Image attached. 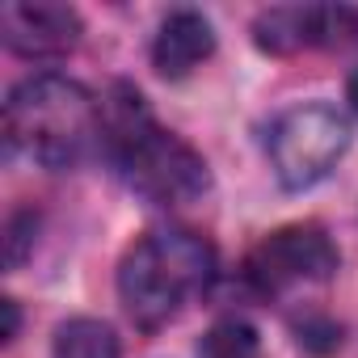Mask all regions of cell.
Here are the masks:
<instances>
[{
    "label": "cell",
    "mask_w": 358,
    "mask_h": 358,
    "mask_svg": "<svg viewBox=\"0 0 358 358\" xmlns=\"http://www.w3.org/2000/svg\"><path fill=\"white\" fill-rule=\"evenodd\" d=\"M101 152L135 194L160 207L194 203L211 186L207 160L182 135L164 131L131 85H114L101 101Z\"/></svg>",
    "instance_id": "obj_1"
},
{
    "label": "cell",
    "mask_w": 358,
    "mask_h": 358,
    "mask_svg": "<svg viewBox=\"0 0 358 358\" xmlns=\"http://www.w3.org/2000/svg\"><path fill=\"white\" fill-rule=\"evenodd\" d=\"M215 282V249L194 228H152L118 262V299L135 329L156 333Z\"/></svg>",
    "instance_id": "obj_2"
},
{
    "label": "cell",
    "mask_w": 358,
    "mask_h": 358,
    "mask_svg": "<svg viewBox=\"0 0 358 358\" xmlns=\"http://www.w3.org/2000/svg\"><path fill=\"white\" fill-rule=\"evenodd\" d=\"M5 143L43 169H76L101 143V106L80 80L30 76L5 101Z\"/></svg>",
    "instance_id": "obj_3"
},
{
    "label": "cell",
    "mask_w": 358,
    "mask_h": 358,
    "mask_svg": "<svg viewBox=\"0 0 358 358\" xmlns=\"http://www.w3.org/2000/svg\"><path fill=\"white\" fill-rule=\"evenodd\" d=\"M345 148H350V122L324 101L287 110L266 139L270 164L287 190H308L320 177H329L345 156Z\"/></svg>",
    "instance_id": "obj_4"
},
{
    "label": "cell",
    "mask_w": 358,
    "mask_h": 358,
    "mask_svg": "<svg viewBox=\"0 0 358 358\" xmlns=\"http://www.w3.org/2000/svg\"><path fill=\"white\" fill-rule=\"evenodd\" d=\"M337 274V249L320 224H291L270 232L245 257V278L262 295H282L303 282H329Z\"/></svg>",
    "instance_id": "obj_5"
},
{
    "label": "cell",
    "mask_w": 358,
    "mask_h": 358,
    "mask_svg": "<svg viewBox=\"0 0 358 358\" xmlns=\"http://www.w3.org/2000/svg\"><path fill=\"white\" fill-rule=\"evenodd\" d=\"M358 34V13L345 5H278L257 13L253 43L270 55H299L312 47H337Z\"/></svg>",
    "instance_id": "obj_6"
},
{
    "label": "cell",
    "mask_w": 358,
    "mask_h": 358,
    "mask_svg": "<svg viewBox=\"0 0 358 358\" xmlns=\"http://www.w3.org/2000/svg\"><path fill=\"white\" fill-rule=\"evenodd\" d=\"M85 34V22L72 5L51 0H9L0 9V38L22 59H64L76 51Z\"/></svg>",
    "instance_id": "obj_7"
},
{
    "label": "cell",
    "mask_w": 358,
    "mask_h": 358,
    "mask_svg": "<svg viewBox=\"0 0 358 358\" xmlns=\"http://www.w3.org/2000/svg\"><path fill=\"white\" fill-rule=\"evenodd\" d=\"M215 51V30L203 13L194 9H173L160 22V34L152 43V68L164 80H182L190 76L203 59H211Z\"/></svg>",
    "instance_id": "obj_8"
},
{
    "label": "cell",
    "mask_w": 358,
    "mask_h": 358,
    "mask_svg": "<svg viewBox=\"0 0 358 358\" xmlns=\"http://www.w3.org/2000/svg\"><path fill=\"white\" fill-rule=\"evenodd\" d=\"M118 337L106 320H93V316H76V320H64L55 329V345H51V358H118Z\"/></svg>",
    "instance_id": "obj_9"
},
{
    "label": "cell",
    "mask_w": 358,
    "mask_h": 358,
    "mask_svg": "<svg viewBox=\"0 0 358 358\" xmlns=\"http://www.w3.org/2000/svg\"><path fill=\"white\" fill-rule=\"evenodd\" d=\"M199 358H262V337L245 320H215L199 341Z\"/></svg>",
    "instance_id": "obj_10"
},
{
    "label": "cell",
    "mask_w": 358,
    "mask_h": 358,
    "mask_svg": "<svg viewBox=\"0 0 358 358\" xmlns=\"http://www.w3.org/2000/svg\"><path fill=\"white\" fill-rule=\"evenodd\" d=\"M34 228H38V215L34 211H13L9 224H5V266L17 270L34 245Z\"/></svg>",
    "instance_id": "obj_11"
},
{
    "label": "cell",
    "mask_w": 358,
    "mask_h": 358,
    "mask_svg": "<svg viewBox=\"0 0 358 358\" xmlns=\"http://www.w3.org/2000/svg\"><path fill=\"white\" fill-rule=\"evenodd\" d=\"M0 308H5V341H13V337H17V324H22L17 299H0Z\"/></svg>",
    "instance_id": "obj_12"
},
{
    "label": "cell",
    "mask_w": 358,
    "mask_h": 358,
    "mask_svg": "<svg viewBox=\"0 0 358 358\" xmlns=\"http://www.w3.org/2000/svg\"><path fill=\"white\" fill-rule=\"evenodd\" d=\"M350 101H354V110H358V72L350 76Z\"/></svg>",
    "instance_id": "obj_13"
}]
</instances>
